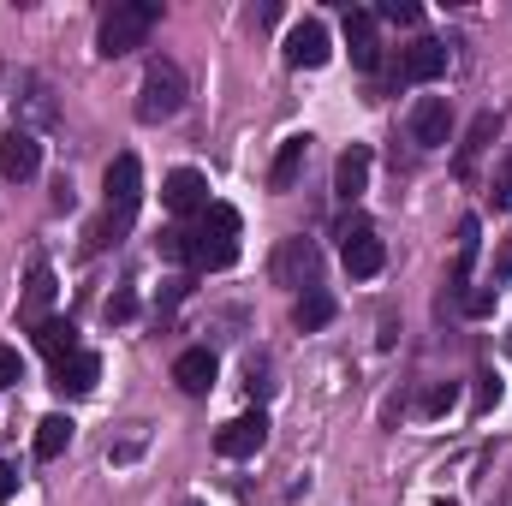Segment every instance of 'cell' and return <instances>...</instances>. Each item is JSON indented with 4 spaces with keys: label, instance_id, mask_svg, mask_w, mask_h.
Masks as SVG:
<instances>
[{
    "label": "cell",
    "instance_id": "cell-16",
    "mask_svg": "<svg viewBox=\"0 0 512 506\" xmlns=\"http://www.w3.org/2000/svg\"><path fill=\"white\" fill-rule=\"evenodd\" d=\"M96 381H102V358H96V352H84V346H78L72 358H60V364H54V387H60V393H72V399H84Z\"/></svg>",
    "mask_w": 512,
    "mask_h": 506
},
{
    "label": "cell",
    "instance_id": "cell-27",
    "mask_svg": "<svg viewBox=\"0 0 512 506\" xmlns=\"http://www.w3.org/2000/svg\"><path fill=\"white\" fill-rule=\"evenodd\" d=\"M382 18H387V24H417V18H423V6H417V0H382Z\"/></svg>",
    "mask_w": 512,
    "mask_h": 506
},
{
    "label": "cell",
    "instance_id": "cell-29",
    "mask_svg": "<svg viewBox=\"0 0 512 506\" xmlns=\"http://www.w3.org/2000/svg\"><path fill=\"white\" fill-rule=\"evenodd\" d=\"M447 405H453V381H447V387H429V393H423V411H429V417H441Z\"/></svg>",
    "mask_w": 512,
    "mask_h": 506
},
{
    "label": "cell",
    "instance_id": "cell-5",
    "mask_svg": "<svg viewBox=\"0 0 512 506\" xmlns=\"http://www.w3.org/2000/svg\"><path fill=\"white\" fill-rule=\"evenodd\" d=\"M274 286H292V292L322 286V251L310 239H280V251H274Z\"/></svg>",
    "mask_w": 512,
    "mask_h": 506
},
{
    "label": "cell",
    "instance_id": "cell-22",
    "mask_svg": "<svg viewBox=\"0 0 512 506\" xmlns=\"http://www.w3.org/2000/svg\"><path fill=\"white\" fill-rule=\"evenodd\" d=\"M72 417H60V411H48L42 423H36V459H60L66 447H72Z\"/></svg>",
    "mask_w": 512,
    "mask_h": 506
},
{
    "label": "cell",
    "instance_id": "cell-32",
    "mask_svg": "<svg viewBox=\"0 0 512 506\" xmlns=\"http://www.w3.org/2000/svg\"><path fill=\"white\" fill-rule=\"evenodd\" d=\"M12 495H18V471H12V465L0 459V506L12 501Z\"/></svg>",
    "mask_w": 512,
    "mask_h": 506
},
{
    "label": "cell",
    "instance_id": "cell-30",
    "mask_svg": "<svg viewBox=\"0 0 512 506\" xmlns=\"http://www.w3.org/2000/svg\"><path fill=\"white\" fill-rule=\"evenodd\" d=\"M483 387H477V411H489V405H495V399H501V376H489V370H483Z\"/></svg>",
    "mask_w": 512,
    "mask_h": 506
},
{
    "label": "cell",
    "instance_id": "cell-4",
    "mask_svg": "<svg viewBox=\"0 0 512 506\" xmlns=\"http://www.w3.org/2000/svg\"><path fill=\"white\" fill-rule=\"evenodd\" d=\"M185 96H191V84H185L179 60H149L143 66V84H137V120L143 126H161V120H173L185 108Z\"/></svg>",
    "mask_w": 512,
    "mask_h": 506
},
{
    "label": "cell",
    "instance_id": "cell-14",
    "mask_svg": "<svg viewBox=\"0 0 512 506\" xmlns=\"http://www.w3.org/2000/svg\"><path fill=\"white\" fill-rule=\"evenodd\" d=\"M48 304H54V268H48V262H30L18 322H24V328H42V322H48Z\"/></svg>",
    "mask_w": 512,
    "mask_h": 506
},
{
    "label": "cell",
    "instance_id": "cell-23",
    "mask_svg": "<svg viewBox=\"0 0 512 506\" xmlns=\"http://www.w3.org/2000/svg\"><path fill=\"white\" fill-rule=\"evenodd\" d=\"M477 215H465L459 221V256H453V286H465V274H471V262H477Z\"/></svg>",
    "mask_w": 512,
    "mask_h": 506
},
{
    "label": "cell",
    "instance_id": "cell-1",
    "mask_svg": "<svg viewBox=\"0 0 512 506\" xmlns=\"http://www.w3.org/2000/svg\"><path fill=\"white\" fill-rule=\"evenodd\" d=\"M137 203H143V161H137V155H114V161H108V215L90 227V251H102L108 239L126 233L131 215H137Z\"/></svg>",
    "mask_w": 512,
    "mask_h": 506
},
{
    "label": "cell",
    "instance_id": "cell-9",
    "mask_svg": "<svg viewBox=\"0 0 512 506\" xmlns=\"http://www.w3.org/2000/svg\"><path fill=\"white\" fill-rule=\"evenodd\" d=\"M36 167H42V143H36V131H24V126L0 131V173H6L12 185H24V179H36Z\"/></svg>",
    "mask_w": 512,
    "mask_h": 506
},
{
    "label": "cell",
    "instance_id": "cell-10",
    "mask_svg": "<svg viewBox=\"0 0 512 506\" xmlns=\"http://www.w3.org/2000/svg\"><path fill=\"white\" fill-rule=\"evenodd\" d=\"M328 24H316V18H304V24H292L286 30V66H298V72H316V66H328Z\"/></svg>",
    "mask_w": 512,
    "mask_h": 506
},
{
    "label": "cell",
    "instance_id": "cell-2",
    "mask_svg": "<svg viewBox=\"0 0 512 506\" xmlns=\"http://www.w3.org/2000/svg\"><path fill=\"white\" fill-rule=\"evenodd\" d=\"M239 262V209L209 203L191 227V268H233Z\"/></svg>",
    "mask_w": 512,
    "mask_h": 506
},
{
    "label": "cell",
    "instance_id": "cell-19",
    "mask_svg": "<svg viewBox=\"0 0 512 506\" xmlns=\"http://www.w3.org/2000/svg\"><path fill=\"white\" fill-rule=\"evenodd\" d=\"M328 322H334V298H328L322 286L298 292V304H292V328H298V334H316V328H328Z\"/></svg>",
    "mask_w": 512,
    "mask_h": 506
},
{
    "label": "cell",
    "instance_id": "cell-11",
    "mask_svg": "<svg viewBox=\"0 0 512 506\" xmlns=\"http://www.w3.org/2000/svg\"><path fill=\"white\" fill-rule=\"evenodd\" d=\"M161 203L185 221V215H203L209 209V179L197 173V167H173L167 173V185H161Z\"/></svg>",
    "mask_w": 512,
    "mask_h": 506
},
{
    "label": "cell",
    "instance_id": "cell-12",
    "mask_svg": "<svg viewBox=\"0 0 512 506\" xmlns=\"http://www.w3.org/2000/svg\"><path fill=\"white\" fill-rule=\"evenodd\" d=\"M447 72V42H435V36H417L405 54H399V78L405 84H435Z\"/></svg>",
    "mask_w": 512,
    "mask_h": 506
},
{
    "label": "cell",
    "instance_id": "cell-8",
    "mask_svg": "<svg viewBox=\"0 0 512 506\" xmlns=\"http://www.w3.org/2000/svg\"><path fill=\"white\" fill-rule=\"evenodd\" d=\"M262 441H268V417L262 411H245V417L215 429V453L221 459H251V453H262Z\"/></svg>",
    "mask_w": 512,
    "mask_h": 506
},
{
    "label": "cell",
    "instance_id": "cell-18",
    "mask_svg": "<svg viewBox=\"0 0 512 506\" xmlns=\"http://www.w3.org/2000/svg\"><path fill=\"white\" fill-rule=\"evenodd\" d=\"M173 381H179L185 393H209V387H215V352H209V346L179 352V358H173Z\"/></svg>",
    "mask_w": 512,
    "mask_h": 506
},
{
    "label": "cell",
    "instance_id": "cell-31",
    "mask_svg": "<svg viewBox=\"0 0 512 506\" xmlns=\"http://www.w3.org/2000/svg\"><path fill=\"white\" fill-rule=\"evenodd\" d=\"M495 310V292H465V316H489Z\"/></svg>",
    "mask_w": 512,
    "mask_h": 506
},
{
    "label": "cell",
    "instance_id": "cell-28",
    "mask_svg": "<svg viewBox=\"0 0 512 506\" xmlns=\"http://www.w3.org/2000/svg\"><path fill=\"white\" fill-rule=\"evenodd\" d=\"M12 381H24V358L12 346H0V387H12Z\"/></svg>",
    "mask_w": 512,
    "mask_h": 506
},
{
    "label": "cell",
    "instance_id": "cell-7",
    "mask_svg": "<svg viewBox=\"0 0 512 506\" xmlns=\"http://www.w3.org/2000/svg\"><path fill=\"white\" fill-rule=\"evenodd\" d=\"M340 239H346V251H340V256H346V274H352V280H376V274H382L387 251H382V239H376V227H370V221H352Z\"/></svg>",
    "mask_w": 512,
    "mask_h": 506
},
{
    "label": "cell",
    "instance_id": "cell-26",
    "mask_svg": "<svg viewBox=\"0 0 512 506\" xmlns=\"http://www.w3.org/2000/svg\"><path fill=\"white\" fill-rule=\"evenodd\" d=\"M489 197H495L501 215H512V149H507V161H501V173H495V191Z\"/></svg>",
    "mask_w": 512,
    "mask_h": 506
},
{
    "label": "cell",
    "instance_id": "cell-15",
    "mask_svg": "<svg viewBox=\"0 0 512 506\" xmlns=\"http://www.w3.org/2000/svg\"><path fill=\"white\" fill-rule=\"evenodd\" d=\"M346 42H352V66H358V72H376V60H382V42H376V12L352 6V12H346Z\"/></svg>",
    "mask_w": 512,
    "mask_h": 506
},
{
    "label": "cell",
    "instance_id": "cell-20",
    "mask_svg": "<svg viewBox=\"0 0 512 506\" xmlns=\"http://www.w3.org/2000/svg\"><path fill=\"white\" fill-rule=\"evenodd\" d=\"M304 155H310V137H286V143H280V155H274V167H268V185H274V191H292V179H298Z\"/></svg>",
    "mask_w": 512,
    "mask_h": 506
},
{
    "label": "cell",
    "instance_id": "cell-17",
    "mask_svg": "<svg viewBox=\"0 0 512 506\" xmlns=\"http://www.w3.org/2000/svg\"><path fill=\"white\" fill-rule=\"evenodd\" d=\"M495 137H501V114H477V120H471V131H465V143H459L453 173H459V179H471V173H477V155H483Z\"/></svg>",
    "mask_w": 512,
    "mask_h": 506
},
{
    "label": "cell",
    "instance_id": "cell-25",
    "mask_svg": "<svg viewBox=\"0 0 512 506\" xmlns=\"http://www.w3.org/2000/svg\"><path fill=\"white\" fill-rule=\"evenodd\" d=\"M102 316H108V322H131V316H137V292H131V286H120V292L102 304Z\"/></svg>",
    "mask_w": 512,
    "mask_h": 506
},
{
    "label": "cell",
    "instance_id": "cell-3",
    "mask_svg": "<svg viewBox=\"0 0 512 506\" xmlns=\"http://www.w3.org/2000/svg\"><path fill=\"white\" fill-rule=\"evenodd\" d=\"M155 24H161V0H114V12L102 18L96 54H102V60H120V54H131V48L149 42Z\"/></svg>",
    "mask_w": 512,
    "mask_h": 506
},
{
    "label": "cell",
    "instance_id": "cell-13",
    "mask_svg": "<svg viewBox=\"0 0 512 506\" xmlns=\"http://www.w3.org/2000/svg\"><path fill=\"white\" fill-rule=\"evenodd\" d=\"M370 167H376V155H370V143H352L340 161H334V191L346 197V203H358L364 191H370Z\"/></svg>",
    "mask_w": 512,
    "mask_h": 506
},
{
    "label": "cell",
    "instance_id": "cell-6",
    "mask_svg": "<svg viewBox=\"0 0 512 506\" xmlns=\"http://www.w3.org/2000/svg\"><path fill=\"white\" fill-rule=\"evenodd\" d=\"M411 143L417 149H441V143H453V108H447V96H417V108H411Z\"/></svg>",
    "mask_w": 512,
    "mask_h": 506
},
{
    "label": "cell",
    "instance_id": "cell-21",
    "mask_svg": "<svg viewBox=\"0 0 512 506\" xmlns=\"http://www.w3.org/2000/svg\"><path fill=\"white\" fill-rule=\"evenodd\" d=\"M30 334H36V346H42V352H48L54 364L78 352V328H72L66 316H48V322H42V328H30Z\"/></svg>",
    "mask_w": 512,
    "mask_h": 506
},
{
    "label": "cell",
    "instance_id": "cell-24",
    "mask_svg": "<svg viewBox=\"0 0 512 506\" xmlns=\"http://www.w3.org/2000/svg\"><path fill=\"white\" fill-rule=\"evenodd\" d=\"M155 245H161V256H167V262H191V227H167Z\"/></svg>",
    "mask_w": 512,
    "mask_h": 506
}]
</instances>
